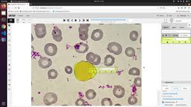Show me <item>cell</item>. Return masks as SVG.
I'll list each match as a JSON object with an SVG mask.
<instances>
[{
	"instance_id": "9a60e30c",
	"label": "cell",
	"mask_w": 191,
	"mask_h": 107,
	"mask_svg": "<svg viewBox=\"0 0 191 107\" xmlns=\"http://www.w3.org/2000/svg\"><path fill=\"white\" fill-rule=\"evenodd\" d=\"M125 54L128 57H133L135 55V50L132 47H127L125 50Z\"/></svg>"
},
{
	"instance_id": "30bf717a",
	"label": "cell",
	"mask_w": 191,
	"mask_h": 107,
	"mask_svg": "<svg viewBox=\"0 0 191 107\" xmlns=\"http://www.w3.org/2000/svg\"><path fill=\"white\" fill-rule=\"evenodd\" d=\"M113 93L115 97L117 98H123L125 94V90L123 87H121L120 86H117L113 88Z\"/></svg>"
},
{
	"instance_id": "ba28073f",
	"label": "cell",
	"mask_w": 191,
	"mask_h": 107,
	"mask_svg": "<svg viewBox=\"0 0 191 107\" xmlns=\"http://www.w3.org/2000/svg\"><path fill=\"white\" fill-rule=\"evenodd\" d=\"M75 49L80 54H84L89 50V46L86 43H78L75 46Z\"/></svg>"
},
{
	"instance_id": "5bb4252c",
	"label": "cell",
	"mask_w": 191,
	"mask_h": 107,
	"mask_svg": "<svg viewBox=\"0 0 191 107\" xmlns=\"http://www.w3.org/2000/svg\"><path fill=\"white\" fill-rule=\"evenodd\" d=\"M96 96V92L92 89H89L85 93V96L88 99H94Z\"/></svg>"
},
{
	"instance_id": "9c48e42d",
	"label": "cell",
	"mask_w": 191,
	"mask_h": 107,
	"mask_svg": "<svg viewBox=\"0 0 191 107\" xmlns=\"http://www.w3.org/2000/svg\"><path fill=\"white\" fill-rule=\"evenodd\" d=\"M38 65L42 68H47L50 67L52 65V61L50 59L43 57L40 59L38 61Z\"/></svg>"
},
{
	"instance_id": "3957f363",
	"label": "cell",
	"mask_w": 191,
	"mask_h": 107,
	"mask_svg": "<svg viewBox=\"0 0 191 107\" xmlns=\"http://www.w3.org/2000/svg\"><path fill=\"white\" fill-rule=\"evenodd\" d=\"M108 50L111 53L115 55H119L122 53L123 47L121 45L117 42H111L108 44Z\"/></svg>"
},
{
	"instance_id": "6da1fadb",
	"label": "cell",
	"mask_w": 191,
	"mask_h": 107,
	"mask_svg": "<svg viewBox=\"0 0 191 107\" xmlns=\"http://www.w3.org/2000/svg\"><path fill=\"white\" fill-rule=\"evenodd\" d=\"M96 74V69L89 62L80 61L75 65V75L79 80H89L93 78Z\"/></svg>"
},
{
	"instance_id": "4fadbf2b",
	"label": "cell",
	"mask_w": 191,
	"mask_h": 107,
	"mask_svg": "<svg viewBox=\"0 0 191 107\" xmlns=\"http://www.w3.org/2000/svg\"><path fill=\"white\" fill-rule=\"evenodd\" d=\"M115 63V58L113 56L111 55H107L105 58V61H104V64L107 66H112Z\"/></svg>"
},
{
	"instance_id": "8992f818",
	"label": "cell",
	"mask_w": 191,
	"mask_h": 107,
	"mask_svg": "<svg viewBox=\"0 0 191 107\" xmlns=\"http://www.w3.org/2000/svg\"><path fill=\"white\" fill-rule=\"evenodd\" d=\"M86 59L89 63L93 64L94 65H99L101 62L100 56L93 52H89L87 54Z\"/></svg>"
},
{
	"instance_id": "5b68a950",
	"label": "cell",
	"mask_w": 191,
	"mask_h": 107,
	"mask_svg": "<svg viewBox=\"0 0 191 107\" xmlns=\"http://www.w3.org/2000/svg\"><path fill=\"white\" fill-rule=\"evenodd\" d=\"M34 31H35L36 36L38 38H42L45 35L47 31H46V26L43 24H37L34 26Z\"/></svg>"
},
{
	"instance_id": "277c9868",
	"label": "cell",
	"mask_w": 191,
	"mask_h": 107,
	"mask_svg": "<svg viewBox=\"0 0 191 107\" xmlns=\"http://www.w3.org/2000/svg\"><path fill=\"white\" fill-rule=\"evenodd\" d=\"M57 100V95L53 93H49L47 94H46L44 96V98H43L44 103L47 106H50L56 103Z\"/></svg>"
},
{
	"instance_id": "2e32d148",
	"label": "cell",
	"mask_w": 191,
	"mask_h": 107,
	"mask_svg": "<svg viewBox=\"0 0 191 107\" xmlns=\"http://www.w3.org/2000/svg\"><path fill=\"white\" fill-rule=\"evenodd\" d=\"M101 105L104 106H112V101L108 98H103L101 101Z\"/></svg>"
},
{
	"instance_id": "ffe728a7",
	"label": "cell",
	"mask_w": 191,
	"mask_h": 107,
	"mask_svg": "<svg viewBox=\"0 0 191 107\" xmlns=\"http://www.w3.org/2000/svg\"><path fill=\"white\" fill-rule=\"evenodd\" d=\"M138 102V99L135 96H130L128 98V103L131 105H134Z\"/></svg>"
},
{
	"instance_id": "7a4b0ae2",
	"label": "cell",
	"mask_w": 191,
	"mask_h": 107,
	"mask_svg": "<svg viewBox=\"0 0 191 107\" xmlns=\"http://www.w3.org/2000/svg\"><path fill=\"white\" fill-rule=\"evenodd\" d=\"M90 24H81L78 29L80 40L85 41L88 38V31Z\"/></svg>"
},
{
	"instance_id": "8fae6325",
	"label": "cell",
	"mask_w": 191,
	"mask_h": 107,
	"mask_svg": "<svg viewBox=\"0 0 191 107\" xmlns=\"http://www.w3.org/2000/svg\"><path fill=\"white\" fill-rule=\"evenodd\" d=\"M103 36V33L101 30H95L92 33L91 38L94 41L101 40Z\"/></svg>"
},
{
	"instance_id": "ac0fdd59",
	"label": "cell",
	"mask_w": 191,
	"mask_h": 107,
	"mask_svg": "<svg viewBox=\"0 0 191 107\" xmlns=\"http://www.w3.org/2000/svg\"><path fill=\"white\" fill-rule=\"evenodd\" d=\"M140 74V70L136 68H132L130 69L129 71V74L132 75H135V76H138Z\"/></svg>"
},
{
	"instance_id": "7c38bea8",
	"label": "cell",
	"mask_w": 191,
	"mask_h": 107,
	"mask_svg": "<svg viewBox=\"0 0 191 107\" xmlns=\"http://www.w3.org/2000/svg\"><path fill=\"white\" fill-rule=\"evenodd\" d=\"M53 39L56 42H61L62 40V32L57 27H54V29L53 30Z\"/></svg>"
},
{
	"instance_id": "44dd1931",
	"label": "cell",
	"mask_w": 191,
	"mask_h": 107,
	"mask_svg": "<svg viewBox=\"0 0 191 107\" xmlns=\"http://www.w3.org/2000/svg\"><path fill=\"white\" fill-rule=\"evenodd\" d=\"M85 101L82 98L78 99L76 101V102H75V105H76L77 106H84L85 105Z\"/></svg>"
},
{
	"instance_id": "e0dca14e",
	"label": "cell",
	"mask_w": 191,
	"mask_h": 107,
	"mask_svg": "<svg viewBox=\"0 0 191 107\" xmlns=\"http://www.w3.org/2000/svg\"><path fill=\"white\" fill-rule=\"evenodd\" d=\"M57 77V72L56 70L52 69L48 71V77L49 79H55Z\"/></svg>"
},
{
	"instance_id": "52a82bcc",
	"label": "cell",
	"mask_w": 191,
	"mask_h": 107,
	"mask_svg": "<svg viewBox=\"0 0 191 107\" xmlns=\"http://www.w3.org/2000/svg\"><path fill=\"white\" fill-rule=\"evenodd\" d=\"M45 54L49 56H54L56 54L57 51V47L54 43H47L44 47Z\"/></svg>"
},
{
	"instance_id": "603a6c76",
	"label": "cell",
	"mask_w": 191,
	"mask_h": 107,
	"mask_svg": "<svg viewBox=\"0 0 191 107\" xmlns=\"http://www.w3.org/2000/svg\"><path fill=\"white\" fill-rule=\"evenodd\" d=\"M65 71L68 74H71L72 73V71H73L72 68L71 66H67L65 68Z\"/></svg>"
},
{
	"instance_id": "7402d4cb",
	"label": "cell",
	"mask_w": 191,
	"mask_h": 107,
	"mask_svg": "<svg viewBox=\"0 0 191 107\" xmlns=\"http://www.w3.org/2000/svg\"><path fill=\"white\" fill-rule=\"evenodd\" d=\"M134 83L135 84V86L137 87H141L142 86V79L141 78H136L134 81Z\"/></svg>"
},
{
	"instance_id": "d6986e66",
	"label": "cell",
	"mask_w": 191,
	"mask_h": 107,
	"mask_svg": "<svg viewBox=\"0 0 191 107\" xmlns=\"http://www.w3.org/2000/svg\"><path fill=\"white\" fill-rule=\"evenodd\" d=\"M138 38V33L137 31H132L131 32L130 35H129V38H130L131 40L136 41Z\"/></svg>"
}]
</instances>
